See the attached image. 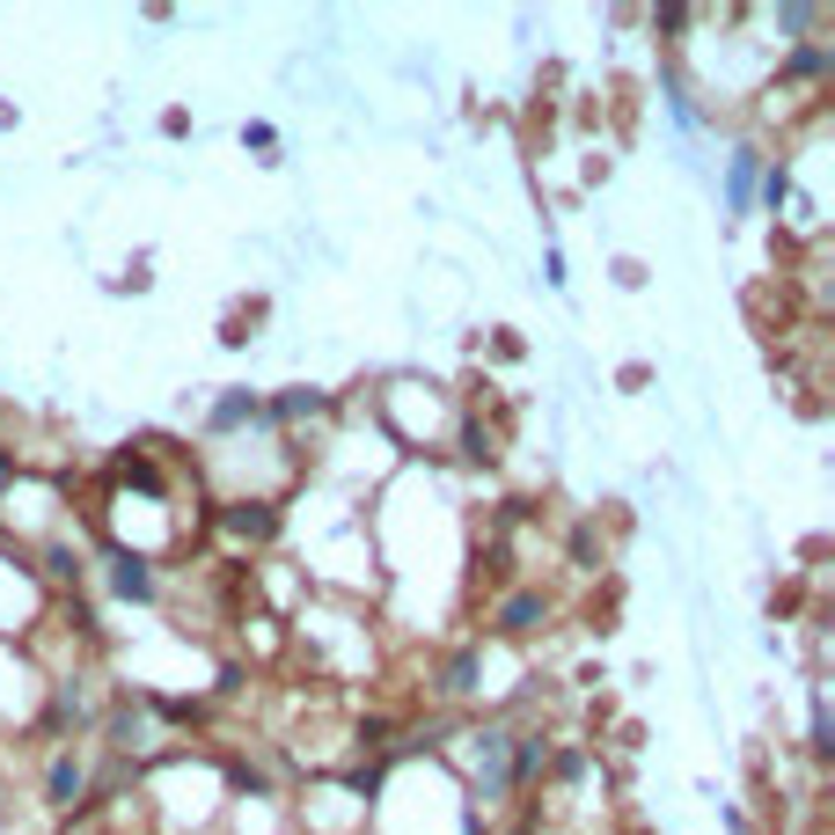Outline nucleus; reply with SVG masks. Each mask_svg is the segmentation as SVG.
Instances as JSON below:
<instances>
[{"label": "nucleus", "mask_w": 835, "mask_h": 835, "mask_svg": "<svg viewBox=\"0 0 835 835\" xmlns=\"http://www.w3.org/2000/svg\"><path fill=\"white\" fill-rule=\"evenodd\" d=\"M88 799H96V777H88L81 740H52V748H45V806L73 814V806H88Z\"/></svg>", "instance_id": "nucleus-1"}, {"label": "nucleus", "mask_w": 835, "mask_h": 835, "mask_svg": "<svg viewBox=\"0 0 835 835\" xmlns=\"http://www.w3.org/2000/svg\"><path fill=\"white\" fill-rule=\"evenodd\" d=\"M96 564H104L110 601H125V609H155V601H161L155 557H132V550H118V542H104V550H96Z\"/></svg>", "instance_id": "nucleus-2"}, {"label": "nucleus", "mask_w": 835, "mask_h": 835, "mask_svg": "<svg viewBox=\"0 0 835 835\" xmlns=\"http://www.w3.org/2000/svg\"><path fill=\"white\" fill-rule=\"evenodd\" d=\"M550 616H557V601L542 587H513L505 601H491V623H484V638L499 645V638H536V630H550Z\"/></svg>", "instance_id": "nucleus-3"}, {"label": "nucleus", "mask_w": 835, "mask_h": 835, "mask_svg": "<svg viewBox=\"0 0 835 835\" xmlns=\"http://www.w3.org/2000/svg\"><path fill=\"white\" fill-rule=\"evenodd\" d=\"M249 425H264V396L243 389V382H227L220 396L206 403V418H198V433L206 440H235V433H249Z\"/></svg>", "instance_id": "nucleus-4"}, {"label": "nucleus", "mask_w": 835, "mask_h": 835, "mask_svg": "<svg viewBox=\"0 0 835 835\" xmlns=\"http://www.w3.org/2000/svg\"><path fill=\"white\" fill-rule=\"evenodd\" d=\"M220 528L235 542H278V528H286V505L278 499H220Z\"/></svg>", "instance_id": "nucleus-5"}, {"label": "nucleus", "mask_w": 835, "mask_h": 835, "mask_svg": "<svg viewBox=\"0 0 835 835\" xmlns=\"http://www.w3.org/2000/svg\"><path fill=\"white\" fill-rule=\"evenodd\" d=\"M331 411H337V396H331V389H308V382H294V389H278V396H264V425H272V433L315 425V418H331Z\"/></svg>", "instance_id": "nucleus-6"}, {"label": "nucleus", "mask_w": 835, "mask_h": 835, "mask_svg": "<svg viewBox=\"0 0 835 835\" xmlns=\"http://www.w3.org/2000/svg\"><path fill=\"white\" fill-rule=\"evenodd\" d=\"M755 191H763V147L740 139V147L726 155V213H733V220H748V213H755Z\"/></svg>", "instance_id": "nucleus-7"}, {"label": "nucleus", "mask_w": 835, "mask_h": 835, "mask_svg": "<svg viewBox=\"0 0 835 835\" xmlns=\"http://www.w3.org/2000/svg\"><path fill=\"white\" fill-rule=\"evenodd\" d=\"M828 748H835V718H828V689H821V675H814L806 681V755L828 763Z\"/></svg>", "instance_id": "nucleus-8"}, {"label": "nucleus", "mask_w": 835, "mask_h": 835, "mask_svg": "<svg viewBox=\"0 0 835 835\" xmlns=\"http://www.w3.org/2000/svg\"><path fill=\"white\" fill-rule=\"evenodd\" d=\"M264 315H272V301H249V308H235V315L220 323V345H227V352H243L249 337H257V323H264Z\"/></svg>", "instance_id": "nucleus-9"}, {"label": "nucleus", "mask_w": 835, "mask_h": 835, "mask_svg": "<svg viewBox=\"0 0 835 835\" xmlns=\"http://www.w3.org/2000/svg\"><path fill=\"white\" fill-rule=\"evenodd\" d=\"M243 147H257V161H278V155H272V147H278L272 125H243Z\"/></svg>", "instance_id": "nucleus-10"}, {"label": "nucleus", "mask_w": 835, "mask_h": 835, "mask_svg": "<svg viewBox=\"0 0 835 835\" xmlns=\"http://www.w3.org/2000/svg\"><path fill=\"white\" fill-rule=\"evenodd\" d=\"M609 272H616V286H623V294H638V286H645V264H638V257H616Z\"/></svg>", "instance_id": "nucleus-11"}, {"label": "nucleus", "mask_w": 835, "mask_h": 835, "mask_svg": "<svg viewBox=\"0 0 835 835\" xmlns=\"http://www.w3.org/2000/svg\"><path fill=\"white\" fill-rule=\"evenodd\" d=\"M147 278H155V257H147V249H139V257L125 264V278H118V286H132V294H139V286H147Z\"/></svg>", "instance_id": "nucleus-12"}, {"label": "nucleus", "mask_w": 835, "mask_h": 835, "mask_svg": "<svg viewBox=\"0 0 835 835\" xmlns=\"http://www.w3.org/2000/svg\"><path fill=\"white\" fill-rule=\"evenodd\" d=\"M542 278H550V286H564V249H557V243L542 249Z\"/></svg>", "instance_id": "nucleus-13"}, {"label": "nucleus", "mask_w": 835, "mask_h": 835, "mask_svg": "<svg viewBox=\"0 0 835 835\" xmlns=\"http://www.w3.org/2000/svg\"><path fill=\"white\" fill-rule=\"evenodd\" d=\"M16 814V784H8V763H0V821Z\"/></svg>", "instance_id": "nucleus-14"}]
</instances>
